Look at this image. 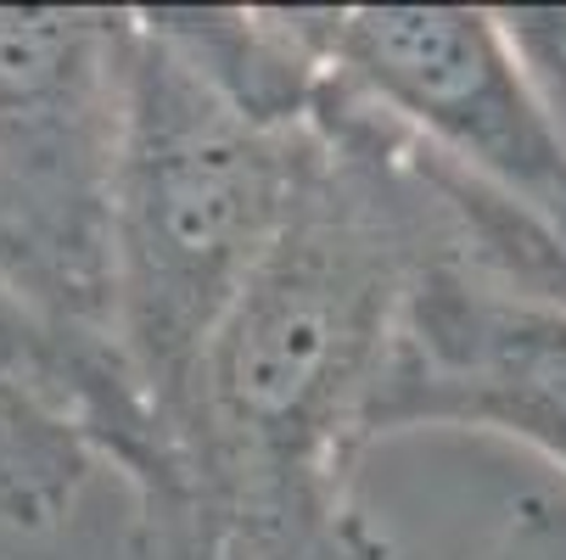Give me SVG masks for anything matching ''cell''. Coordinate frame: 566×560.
I'll return each mask as SVG.
<instances>
[{"mask_svg":"<svg viewBox=\"0 0 566 560\" xmlns=\"http://www.w3.org/2000/svg\"><path fill=\"white\" fill-rule=\"evenodd\" d=\"M500 18H505L516 56L533 73V85L544 91L560 135H566V7H516V12H500Z\"/></svg>","mask_w":566,"mask_h":560,"instance_id":"cell-7","label":"cell"},{"mask_svg":"<svg viewBox=\"0 0 566 560\" xmlns=\"http://www.w3.org/2000/svg\"><path fill=\"white\" fill-rule=\"evenodd\" d=\"M91 443L45 410L0 398V521L45 532L67 521L91 483Z\"/></svg>","mask_w":566,"mask_h":560,"instance_id":"cell-6","label":"cell"},{"mask_svg":"<svg viewBox=\"0 0 566 560\" xmlns=\"http://www.w3.org/2000/svg\"><path fill=\"white\" fill-rule=\"evenodd\" d=\"M332 73L566 264V135L489 7H332Z\"/></svg>","mask_w":566,"mask_h":560,"instance_id":"cell-4","label":"cell"},{"mask_svg":"<svg viewBox=\"0 0 566 560\" xmlns=\"http://www.w3.org/2000/svg\"><path fill=\"white\" fill-rule=\"evenodd\" d=\"M308 124L314 169L275 253L157 421L129 560H392L359 505V459L421 281L471 264L566 303V264L544 235L337 73Z\"/></svg>","mask_w":566,"mask_h":560,"instance_id":"cell-1","label":"cell"},{"mask_svg":"<svg viewBox=\"0 0 566 560\" xmlns=\"http://www.w3.org/2000/svg\"><path fill=\"white\" fill-rule=\"evenodd\" d=\"M370 426L494 432L566 471V303L471 264L432 270L398 326Z\"/></svg>","mask_w":566,"mask_h":560,"instance_id":"cell-5","label":"cell"},{"mask_svg":"<svg viewBox=\"0 0 566 560\" xmlns=\"http://www.w3.org/2000/svg\"><path fill=\"white\" fill-rule=\"evenodd\" d=\"M129 40L135 7H0V281L102 342Z\"/></svg>","mask_w":566,"mask_h":560,"instance_id":"cell-3","label":"cell"},{"mask_svg":"<svg viewBox=\"0 0 566 560\" xmlns=\"http://www.w3.org/2000/svg\"><path fill=\"white\" fill-rule=\"evenodd\" d=\"M489 560H566V494H516Z\"/></svg>","mask_w":566,"mask_h":560,"instance_id":"cell-8","label":"cell"},{"mask_svg":"<svg viewBox=\"0 0 566 560\" xmlns=\"http://www.w3.org/2000/svg\"><path fill=\"white\" fill-rule=\"evenodd\" d=\"M308 169L314 124L292 129L248 113L135 7L107 219V314L151 443L219 319L275 253Z\"/></svg>","mask_w":566,"mask_h":560,"instance_id":"cell-2","label":"cell"}]
</instances>
